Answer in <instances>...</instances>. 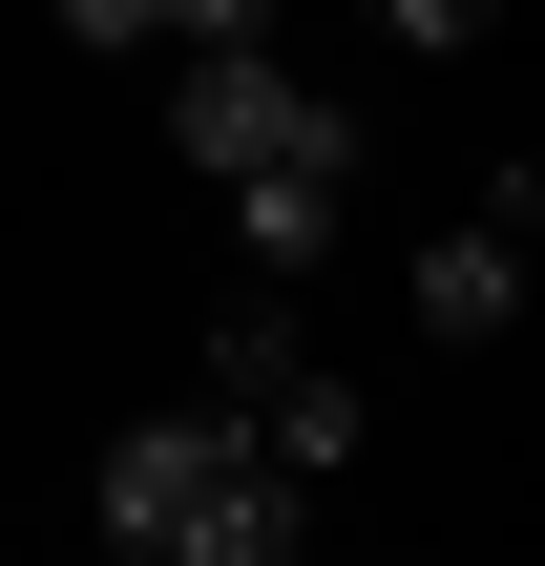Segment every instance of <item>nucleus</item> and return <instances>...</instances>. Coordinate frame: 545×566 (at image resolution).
I'll return each mask as SVG.
<instances>
[{
	"label": "nucleus",
	"mask_w": 545,
	"mask_h": 566,
	"mask_svg": "<svg viewBox=\"0 0 545 566\" xmlns=\"http://www.w3.org/2000/svg\"><path fill=\"white\" fill-rule=\"evenodd\" d=\"M336 210H357V105L315 84V105L231 168V252H252V273H315V252H336Z\"/></svg>",
	"instance_id": "f03ea898"
},
{
	"label": "nucleus",
	"mask_w": 545,
	"mask_h": 566,
	"mask_svg": "<svg viewBox=\"0 0 545 566\" xmlns=\"http://www.w3.org/2000/svg\"><path fill=\"white\" fill-rule=\"evenodd\" d=\"M42 21H63L84 63H126V42H168V0H42Z\"/></svg>",
	"instance_id": "0eeeda50"
},
{
	"label": "nucleus",
	"mask_w": 545,
	"mask_h": 566,
	"mask_svg": "<svg viewBox=\"0 0 545 566\" xmlns=\"http://www.w3.org/2000/svg\"><path fill=\"white\" fill-rule=\"evenodd\" d=\"M168 42H273V0H168Z\"/></svg>",
	"instance_id": "1a4fd4ad"
},
{
	"label": "nucleus",
	"mask_w": 545,
	"mask_h": 566,
	"mask_svg": "<svg viewBox=\"0 0 545 566\" xmlns=\"http://www.w3.org/2000/svg\"><path fill=\"white\" fill-rule=\"evenodd\" d=\"M315 336H294V273H252L231 315H210V399H252V378H294Z\"/></svg>",
	"instance_id": "423d86ee"
},
{
	"label": "nucleus",
	"mask_w": 545,
	"mask_h": 566,
	"mask_svg": "<svg viewBox=\"0 0 545 566\" xmlns=\"http://www.w3.org/2000/svg\"><path fill=\"white\" fill-rule=\"evenodd\" d=\"M483 21H504V0H378V42H420V63H462Z\"/></svg>",
	"instance_id": "6e6552de"
},
{
	"label": "nucleus",
	"mask_w": 545,
	"mask_h": 566,
	"mask_svg": "<svg viewBox=\"0 0 545 566\" xmlns=\"http://www.w3.org/2000/svg\"><path fill=\"white\" fill-rule=\"evenodd\" d=\"M231 420H252V441H273L294 483H357V378H336V357H294V378H252Z\"/></svg>",
	"instance_id": "39448f33"
},
{
	"label": "nucleus",
	"mask_w": 545,
	"mask_h": 566,
	"mask_svg": "<svg viewBox=\"0 0 545 566\" xmlns=\"http://www.w3.org/2000/svg\"><path fill=\"white\" fill-rule=\"evenodd\" d=\"M294 105H315V84H294L273 42H189V84H168V168H252Z\"/></svg>",
	"instance_id": "7ed1b4c3"
},
{
	"label": "nucleus",
	"mask_w": 545,
	"mask_h": 566,
	"mask_svg": "<svg viewBox=\"0 0 545 566\" xmlns=\"http://www.w3.org/2000/svg\"><path fill=\"white\" fill-rule=\"evenodd\" d=\"M84 525H105L126 566H294V546H315V483H294L231 399H168V420H126V441H105Z\"/></svg>",
	"instance_id": "f257e3e1"
},
{
	"label": "nucleus",
	"mask_w": 545,
	"mask_h": 566,
	"mask_svg": "<svg viewBox=\"0 0 545 566\" xmlns=\"http://www.w3.org/2000/svg\"><path fill=\"white\" fill-rule=\"evenodd\" d=\"M420 336H462V357H504V336H525V210L420 231Z\"/></svg>",
	"instance_id": "20e7f679"
}]
</instances>
